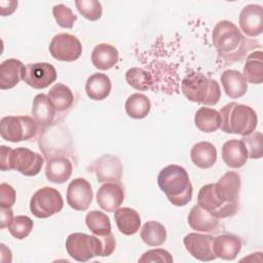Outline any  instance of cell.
I'll return each instance as SVG.
<instances>
[{
    "mask_svg": "<svg viewBox=\"0 0 263 263\" xmlns=\"http://www.w3.org/2000/svg\"><path fill=\"white\" fill-rule=\"evenodd\" d=\"M240 177L236 172H227L217 183L199 189L197 203L218 219L234 216L238 211Z\"/></svg>",
    "mask_w": 263,
    "mask_h": 263,
    "instance_id": "1",
    "label": "cell"
},
{
    "mask_svg": "<svg viewBox=\"0 0 263 263\" xmlns=\"http://www.w3.org/2000/svg\"><path fill=\"white\" fill-rule=\"evenodd\" d=\"M213 44L219 59L225 63L240 62L245 59L255 43L246 38L239 29L230 21H220L212 33Z\"/></svg>",
    "mask_w": 263,
    "mask_h": 263,
    "instance_id": "2",
    "label": "cell"
},
{
    "mask_svg": "<svg viewBox=\"0 0 263 263\" xmlns=\"http://www.w3.org/2000/svg\"><path fill=\"white\" fill-rule=\"evenodd\" d=\"M157 184L173 205L184 206L192 198L193 187L183 166L170 164L163 167L158 174Z\"/></svg>",
    "mask_w": 263,
    "mask_h": 263,
    "instance_id": "3",
    "label": "cell"
},
{
    "mask_svg": "<svg viewBox=\"0 0 263 263\" xmlns=\"http://www.w3.org/2000/svg\"><path fill=\"white\" fill-rule=\"evenodd\" d=\"M220 128L226 134H235L242 137L255 132L258 124L257 113L250 106L231 102L220 110Z\"/></svg>",
    "mask_w": 263,
    "mask_h": 263,
    "instance_id": "4",
    "label": "cell"
},
{
    "mask_svg": "<svg viewBox=\"0 0 263 263\" xmlns=\"http://www.w3.org/2000/svg\"><path fill=\"white\" fill-rule=\"evenodd\" d=\"M181 89L187 100L204 106L216 105L221 98L219 83L198 72L188 73L182 79Z\"/></svg>",
    "mask_w": 263,
    "mask_h": 263,
    "instance_id": "5",
    "label": "cell"
},
{
    "mask_svg": "<svg viewBox=\"0 0 263 263\" xmlns=\"http://www.w3.org/2000/svg\"><path fill=\"white\" fill-rule=\"evenodd\" d=\"M43 157L25 147L11 149L1 146V171L15 170L24 176L33 177L40 173L43 165Z\"/></svg>",
    "mask_w": 263,
    "mask_h": 263,
    "instance_id": "6",
    "label": "cell"
},
{
    "mask_svg": "<svg viewBox=\"0 0 263 263\" xmlns=\"http://www.w3.org/2000/svg\"><path fill=\"white\" fill-rule=\"evenodd\" d=\"M66 251L78 262H86L103 254V243L99 236L86 233H71L66 239Z\"/></svg>",
    "mask_w": 263,
    "mask_h": 263,
    "instance_id": "7",
    "label": "cell"
},
{
    "mask_svg": "<svg viewBox=\"0 0 263 263\" xmlns=\"http://www.w3.org/2000/svg\"><path fill=\"white\" fill-rule=\"evenodd\" d=\"M38 123L30 116H5L0 121L2 139L11 142H22L34 138L38 132Z\"/></svg>",
    "mask_w": 263,
    "mask_h": 263,
    "instance_id": "8",
    "label": "cell"
},
{
    "mask_svg": "<svg viewBox=\"0 0 263 263\" xmlns=\"http://www.w3.org/2000/svg\"><path fill=\"white\" fill-rule=\"evenodd\" d=\"M63 205L64 200L61 193L52 187L38 189L30 200L31 213L40 219H45L59 213Z\"/></svg>",
    "mask_w": 263,
    "mask_h": 263,
    "instance_id": "9",
    "label": "cell"
},
{
    "mask_svg": "<svg viewBox=\"0 0 263 263\" xmlns=\"http://www.w3.org/2000/svg\"><path fill=\"white\" fill-rule=\"evenodd\" d=\"M49 52L53 59L62 62H74L82 53V45L77 37L68 33L55 35L49 44Z\"/></svg>",
    "mask_w": 263,
    "mask_h": 263,
    "instance_id": "10",
    "label": "cell"
},
{
    "mask_svg": "<svg viewBox=\"0 0 263 263\" xmlns=\"http://www.w3.org/2000/svg\"><path fill=\"white\" fill-rule=\"evenodd\" d=\"M89 170L96 174L99 183H120L123 173L120 158L112 154H105L97 158L90 164Z\"/></svg>",
    "mask_w": 263,
    "mask_h": 263,
    "instance_id": "11",
    "label": "cell"
},
{
    "mask_svg": "<svg viewBox=\"0 0 263 263\" xmlns=\"http://www.w3.org/2000/svg\"><path fill=\"white\" fill-rule=\"evenodd\" d=\"M57 79L55 68L49 63H34L26 65L24 81L31 87L42 89Z\"/></svg>",
    "mask_w": 263,
    "mask_h": 263,
    "instance_id": "12",
    "label": "cell"
},
{
    "mask_svg": "<svg viewBox=\"0 0 263 263\" xmlns=\"http://www.w3.org/2000/svg\"><path fill=\"white\" fill-rule=\"evenodd\" d=\"M93 197L90 183L83 178H76L70 182L67 189V202L76 211H86Z\"/></svg>",
    "mask_w": 263,
    "mask_h": 263,
    "instance_id": "13",
    "label": "cell"
},
{
    "mask_svg": "<svg viewBox=\"0 0 263 263\" xmlns=\"http://www.w3.org/2000/svg\"><path fill=\"white\" fill-rule=\"evenodd\" d=\"M213 239L212 235H204L200 233H189L184 239V246L189 254L199 261H212L216 259L213 252Z\"/></svg>",
    "mask_w": 263,
    "mask_h": 263,
    "instance_id": "14",
    "label": "cell"
},
{
    "mask_svg": "<svg viewBox=\"0 0 263 263\" xmlns=\"http://www.w3.org/2000/svg\"><path fill=\"white\" fill-rule=\"evenodd\" d=\"M241 32L250 37H257L263 32V8L258 4L246 5L238 17Z\"/></svg>",
    "mask_w": 263,
    "mask_h": 263,
    "instance_id": "15",
    "label": "cell"
},
{
    "mask_svg": "<svg viewBox=\"0 0 263 263\" xmlns=\"http://www.w3.org/2000/svg\"><path fill=\"white\" fill-rule=\"evenodd\" d=\"M124 200V189L120 183L107 182L97 192V202L106 212H115Z\"/></svg>",
    "mask_w": 263,
    "mask_h": 263,
    "instance_id": "16",
    "label": "cell"
},
{
    "mask_svg": "<svg viewBox=\"0 0 263 263\" xmlns=\"http://www.w3.org/2000/svg\"><path fill=\"white\" fill-rule=\"evenodd\" d=\"M187 221L189 226L199 232H213L219 231L220 222L219 219L210 214L206 210L200 206L198 203L193 205L190 210Z\"/></svg>",
    "mask_w": 263,
    "mask_h": 263,
    "instance_id": "17",
    "label": "cell"
},
{
    "mask_svg": "<svg viewBox=\"0 0 263 263\" xmlns=\"http://www.w3.org/2000/svg\"><path fill=\"white\" fill-rule=\"evenodd\" d=\"M57 109L45 93L35 96L32 104L31 114L38 125L42 128L49 127L54 120Z\"/></svg>",
    "mask_w": 263,
    "mask_h": 263,
    "instance_id": "18",
    "label": "cell"
},
{
    "mask_svg": "<svg viewBox=\"0 0 263 263\" xmlns=\"http://www.w3.org/2000/svg\"><path fill=\"white\" fill-rule=\"evenodd\" d=\"M26 66L16 59H8L0 65V88L10 89L24 79Z\"/></svg>",
    "mask_w": 263,
    "mask_h": 263,
    "instance_id": "19",
    "label": "cell"
},
{
    "mask_svg": "<svg viewBox=\"0 0 263 263\" xmlns=\"http://www.w3.org/2000/svg\"><path fill=\"white\" fill-rule=\"evenodd\" d=\"M241 239L235 234H222L213 239V252L216 258L233 260L241 251Z\"/></svg>",
    "mask_w": 263,
    "mask_h": 263,
    "instance_id": "20",
    "label": "cell"
},
{
    "mask_svg": "<svg viewBox=\"0 0 263 263\" xmlns=\"http://www.w3.org/2000/svg\"><path fill=\"white\" fill-rule=\"evenodd\" d=\"M73 165L66 156H55L47 159L45 167L46 179L54 184H63L72 175Z\"/></svg>",
    "mask_w": 263,
    "mask_h": 263,
    "instance_id": "21",
    "label": "cell"
},
{
    "mask_svg": "<svg viewBox=\"0 0 263 263\" xmlns=\"http://www.w3.org/2000/svg\"><path fill=\"white\" fill-rule=\"evenodd\" d=\"M222 159L226 165L232 168L243 166L248 160V151L241 140L232 139L222 146Z\"/></svg>",
    "mask_w": 263,
    "mask_h": 263,
    "instance_id": "22",
    "label": "cell"
},
{
    "mask_svg": "<svg viewBox=\"0 0 263 263\" xmlns=\"http://www.w3.org/2000/svg\"><path fill=\"white\" fill-rule=\"evenodd\" d=\"M220 80L225 93L230 99L241 98L248 90V82L237 70H225L222 73Z\"/></svg>",
    "mask_w": 263,
    "mask_h": 263,
    "instance_id": "23",
    "label": "cell"
},
{
    "mask_svg": "<svg viewBox=\"0 0 263 263\" xmlns=\"http://www.w3.org/2000/svg\"><path fill=\"white\" fill-rule=\"evenodd\" d=\"M114 219L118 230L124 235H133L141 226L140 214L130 208H118L114 212Z\"/></svg>",
    "mask_w": 263,
    "mask_h": 263,
    "instance_id": "24",
    "label": "cell"
},
{
    "mask_svg": "<svg viewBox=\"0 0 263 263\" xmlns=\"http://www.w3.org/2000/svg\"><path fill=\"white\" fill-rule=\"evenodd\" d=\"M190 158L197 167L210 168L217 161V149L210 142H198L191 148Z\"/></svg>",
    "mask_w": 263,
    "mask_h": 263,
    "instance_id": "25",
    "label": "cell"
},
{
    "mask_svg": "<svg viewBox=\"0 0 263 263\" xmlns=\"http://www.w3.org/2000/svg\"><path fill=\"white\" fill-rule=\"evenodd\" d=\"M119 53L116 47L108 43L98 44L91 52V63L99 70H109L118 62Z\"/></svg>",
    "mask_w": 263,
    "mask_h": 263,
    "instance_id": "26",
    "label": "cell"
},
{
    "mask_svg": "<svg viewBox=\"0 0 263 263\" xmlns=\"http://www.w3.org/2000/svg\"><path fill=\"white\" fill-rule=\"evenodd\" d=\"M111 80L104 73H93L85 82L87 97L93 101H102L111 92Z\"/></svg>",
    "mask_w": 263,
    "mask_h": 263,
    "instance_id": "27",
    "label": "cell"
},
{
    "mask_svg": "<svg viewBox=\"0 0 263 263\" xmlns=\"http://www.w3.org/2000/svg\"><path fill=\"white\" fill-rule=\"evenodd\" d=\"M242 76L251 84H261L263 82V53L261 50L254 51L248 55Z\"/></svg>",
    "mask_w": 263,
    "mask_h": 263,
    "instance_id": "28",
    "label": "cell"
},
{
    "mask_svg": "<svg viewBox=\"0 0 263 263\" xmlns=\"http://www.w3.org/2000/svg\"><path fill=\"white\" fill-rule=\"evenodd\" d=\"M194 123L202 133H214L220 128L221 115L215 109L201 107L195 113Z\"/></svg>",
    "mask_w": 263,
    "mask_h": 263,
    "instance_id": "29",
    "label": "cell"
},
{
    "mask_svg": "<svg viewBox=\"0 0 263 263\" xmlns=\"http://www.w3.org/2000/svg\"><path fill=\"white\" fill-rule=\"evenodd\" d=\"M125 112L134 119L145 118L151 110V102L147 96L143 93H133L125 102Z\"/></svg>",
    "mask_w": 263,
    "mask_h": 263,
    "instance_id": "30",
    "label": "cell"
},
{
    "mask_svg": "<svg viewBox=\"0 0 263 263\" xmlns=\"http://www.w3.org/2000/svg\"><path fill=\"white\" fill-rule=\"evenodd\" d=\"M142 240L150 247H159L166 239L165 227L157 221L146 222L140 232Z\"/></svg>",
    "mask_w": 263,
    "mask_h": 263,
    "instance_id": "31",
    "label": "cell"
},
{
    "mask_svg": "<svg viewBox=\"0 0 263 263\" xmlns=\"http://www.w3.org/2000/svg\"><path fill=\"white\" fill-rule=\"evenodd\" d=\"M47 96L58 112H64L68 110L74 102L72 90L63 83L54 84L49 89Z\"/></svg>",
    "mask_w": 263,
    "mask_h": 263,
    "instance_id": "32",
    "label": "cell"
},
{
    "mask_svg": "<svg viewBox=\"0 0 263 263\" xmlns=\"http://www.w3.org/2000/svg\"><path fill=\"white\" fill-rule=\"evenodd\" d=\"M87 228L97 236H106L111 233L109 217L100 211H90L85 217Z\"/></svg>",
    "mask_w": 263,
    "mask_h": 263,
    "instance_id": "33",
    "label": "cell"
},
{
    "mask_svg": "<svg viewBox=\"0 0 263 263\" xmlns=\"http://www.w3.org/2000/svg\"><path fill=\"white\" fill-rule=\"evenodd\" d=\"M125 80L128 85L137 90H148L152 87V75L145 69L133 67L125 73Z\"/></svg>",
    "mask_w": 263,
    "mask_h": 263,
    "instance_id": "34",
    "label": "cell"
},
{
    "mask_svg": "<svg viewBox=\"0 0 263 263\" xmlns=\"http://www.w3.org/2000/svg\"><path fill=\"white\" fill-rule=\"evenodd\" d=\"M33 226L34 223L28 216H16L13 217L7 228L14 238L24 239L31 233Z\"/></svg>",
    "mask_w": 263,
    "mask_h": 263,
    "instance_id": "35",
    "label": "cell"
},
{
    "mask_svg": "<svg viewBox=\"0 0 263 263\" xmlns=\"http://www.w3.org/2000/svg\"><path fill=\"white\" fill-rule=\"evenodd\" d=\"M75 6L78 12L90 22L100 20L103 13L102 4L97 0H76Z\"/></svg>",
    "mask_w": 263,
    "mask_h": 263,
    "instance_id": "36",
    "label": "cell"
},
{
    "mask_svg": "<svg viewBox=\"0 0 263 263\" xmlns=\"http://www.w3.org/2000/svg\"><path fill=\"white\" fill-rule=\"evenodd\" d=\"M248 151V157L252 159H259L263 155V137L259 132H253L252 134L245 136L241 139Z\"/></svg>",
    "mask_w": 263,
    "mask_h": 263,
    "instance_id": "37",
    "label": "cell"
},
{
    "mask_svg": "<svg viewBox=\"0 0 263 263\" xmlns=\"http://www.w3.org/2000/svg\"><path fill=\"white\" fill-rule=\"evenodd\" d=\"M52 14L61 28L72 29L74 23L77 21V16L73 13L71 8L64 4H57L52 8Z\"/></svg>",
    "mask_w": 263,
    "mask_h": 263,
    "instance_id": "38",
    "label": "cell"
},
{
    "mask_svg": "<svg viewBox=\"0 0 263 263\" xmlns=\"http://www.w3.org/2000/svg\"><path fill=\"white\" fill-rule=\"evenodd\" d=\"M139 262H164L172 263L173 257L166 250L163 249H153L145 252L139 259Z\"/></svg>",
    "mask_w": 263,
    "mask_h": 263,
    "instance_id": "39",
    "label": "cell"
},
{
    "mask_svg": "<svg viewBox=\"0 0 263 263\" xmlns=\"http://www.w3.org/2000/svg\"><path fill=\"white\" fill-rule=\"evenodd\" d=\"M16 198L15 190L12 186L6 183H2L0 185V208H11Z\"/></svg>",
    "mask_w": 263,
    "mask_h": 263,
    "instance_id": "40",
    "label": "cell"
},
{
    "mask_svg": "<svg viewBox=\"0 0 263 263\" xmlns=\"http://www.w3.org/2000/svg\"><path fill=\"white\" fill-rule=\"evenodd\" d=\"M0 228L4 229L5 227L8 226V224L12 221L13 219V212L11 210V208H1L0 211Z\"/></svg>",
    "mask_w": 263,
    "mask_h": 263,
    "instance_id": "41",
    "label": "cell"
}]
</instances>
